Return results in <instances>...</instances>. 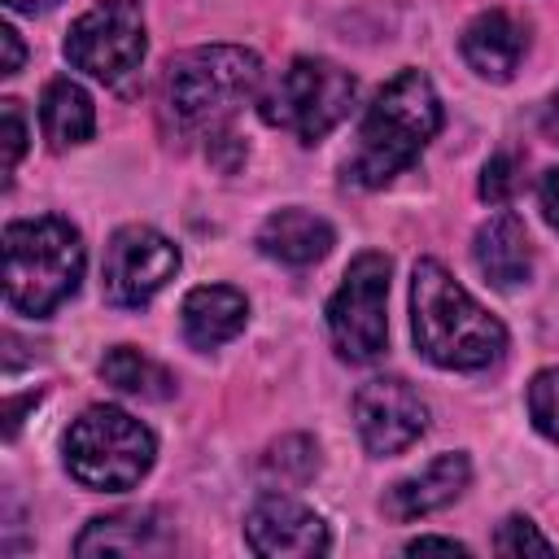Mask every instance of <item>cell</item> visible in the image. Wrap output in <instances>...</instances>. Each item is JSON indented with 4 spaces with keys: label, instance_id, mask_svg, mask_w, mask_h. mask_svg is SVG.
Segmentation results:
<instances>
[{
    "label": "cell",
    "instance_id": "cell-3",
    "mask_svg": "<svg viewBox=\"0 0 559 559\" xmlns=\"http://www.w3.org/2000/svg\"><path fill=\"white\" fill-rule=\"evenodd\" d=\"M262 87L258 52L240 44H201L166 70V122L179 135H218Z\"/></svg>",
    "mask_w": 559,
    "mask_h": 559
},
{
    "label": "cell",
    "instance_id": "cell-1",
    "mask_svg": "<svg viewBox=\"0 0 559 559\" xmlns=\"http://www.w3.org/2000/svg\"><path fill=\"white\" fill-rule=\"evenodd\" d=\"M411 332H415L419 354L445 371H480L498 362L507 349V328L437 258L415 262Z\"/></svg>",
    "mask_w": 559,
    "mask_h": 559
},
{
    "label": "cell",
    "instance_id": "cell-26",
    "mask_svg": "<svg viewBox=\"0 0 559 559\" xmlns=\"http://www.w3.org/2000/svg\"><path fill=\"white\" fill-rule=\"evenodd\" d=\"M0 48H4V61H0V74H17L22 70V39H17V31L4 22L0 26Z\"/></svg>",
    "mask_w": 559,
    "mask_h": 559
},
{
    "label": "cell",
    "instance_id": "cell-27",
    "mask_svg": "<svg viewBox=\"0 0 559 559\" xmlns=\"http://www.w3.org/2000/svg\"><path fill=\"white\" fill-rule=\"evenodd\" d=\"M424 550H445V555H467V546H463V542H454V537H415V542H406V555H424Z\"/></svg>",
    "mask_w": 559,
    "mask_h": 559
},
{
    "label": "cell",
    "instance_id": "cell-6",
    "mask_svg": "<svg viewBox=\"0 0 559 559\" xmlns=\"http://www.w3.org/2000/svg\"><path fill=\"white\" fill-rule=\"evenodd\" d=\"M354 105V74L328 57H293L280 79L262 92V122L297 135L301 144L323 140Z\"/></svg>",
    "mask_w": 559,
    "mask_h": 559
},
{
    "label": "cell",
    "instance_id": "cell-29",
    "mask_svg": "<svg viewBox=\"0 0 559 559\" xmlns=\"http://www.w3.org/2000/svg\"><path fill=\"white\" fill-rule=\"evenodd\" d=\"M13 13H44V9H52L57 0H4Z\"/></svg>",
    "mask_w": 559,
    "mask_h": 559
},
{
    "label": "cell",
    "instance_id": "cell-8",
    "mask_svg": "<svg viewBox=\"0 0 559 559\" xmlns=\"http://www.w3.org/2000/svg\"><path fill=\"white\" fill-rule=\"evenodd\" d=\"M144 48L148 39H144V17L135 0H96L83 17H74L66 35L70 66L109 87H127L140 74Z\"/></svg>",
    "mask_w": 559,
    "mask_h": 559
},
{
    "label": "cell",
    "instance_id": "cell-5",
    "mask_svg": "<svg viewBox=\"0 0 559 559\" xmlns=\"http://www.w3.org/2000/svg\"><path fill=\"white\" fill-rule=\"evenodd\" d=\"M157 459L153 432L122 406H87L66 432V472L87 489L122 493Z\"/></svg>",
    "mask_w": 559,
    "mask_h": 559
},
{
    "label": "cell",
    "instance_id": "cell-23",
    "mask_svg": "<svg viewBox=\"0 0 559 559\" xmlns=\"http://www.w3.org/2000/svg\"><path fill=\"white\" fill-rule=\"evenodd\" d=\"M515 188H520V157L515 153H493L480 170V197L489 205H507Z\"/></svg>",
    "mask_w": 559,
    "mask_h": 559
},
{
    "label": "cell",
    "instance_id": "cell-21",
    "mask_svg": "<svg viewBox=\"0 0 559 559\" xmlns=\"http://www.w3.org/2000/svg\"><path fill=\"white\" fill-rule=\"evenodd\" d=\"M528 419L542 437L559 441V367H546L528 380Z\"/></svg>",
    "mask_w": 559,
    "mask_h": 559
},
{
    "label": "cell",
    "instance_id": "cell-10",
    "mask_svg": "<svg viewBox=\"0 0 559 559\" xmlns=\"http://www.w3.org/2000/svg\"><path fill=\"white\" fill-rule=\"evenodd\" d=\"M354 428H358L367 454H376V459L402 454L406 445H415L424 437L428 406L406 380L380 376V380H367L354 393Z\"/></svg>",
    "mask_w": 559,
    "mask_h": 559
},
{
    "label": "cell",
    "instance_id": "cell-18",
    "mask_svg": "<svg viewBox=\"0 0 559 559\" xmlns=\"http://www.w3.org/2000/svg\"><path fill=\"white\" fill-rule=\"evenodd\" d=\"M39 122H44V135L52 148H70V144H83L92 140L96 131V109H92V96L70 79H52L44 87V100H39Z\"/></svg>",
    "mask_w": 559,
    "mask_h": 559
},
{
    "label": "cell",
    "instance_id": "cell-25",
    "mask_svg": "<svg viewBox=\"0 0 559 559\" xmlns=\"http://www.w3.org/2000/svg\"><path fill=\"white\" fill-rule=\"evenodd\" d=\"M537 201H542L546 223H550V227H559V166L542 175V183H537Z\"/></svg>",
    "mask_w": 559,
    "mask_h": 559
},
{
    "label": "cell",
    "instance_id": "cell-17",
    "mask_svg": "<svg viewBox=\"0 0 559 559\" xmlns=\"http://www.w3.org/2000/svg\"><path fill=\"white\" fill-rule=\"evenodd\" d=\"M332 240H336L332 223L319 218V214H310V210H297V205L275 210V214L258 227V249H262L266 258L284 262V266H310V262L328 258Z\"/></svg>",
    "mask_w": 559,
    "mask_h": 559
},
{
    "label": "cell",
    "instance_id": "cell-22",
    "mask_svg": "<svg viewBox=\"0 0 559 559\" xmlns=\"http://www.w3.org/2000/svg\"><path fill=\"white\" fill-rule=\"evenodd\" d=\"M493 550H498V555H555V542L542 537L533 520L507 515V520L498 524V533H493Z\"/></svg>",
    "mask_w": 559,
    "mask_h": 559
},
{
    "label": "cell",
    "instance_id": "cell-15",
    "mask_svg": "<svg viewBox=\"0 0 559 559\" xmlns=\"http://www.w3.org/2000/svg\"><path fill=\"white\" fill-rule=\"evenodd\" d=\"M472 262L493 288H515L533 275V240L515 214H493L472 240Z\"/></svg>",
    "mask_w": 559,
    "mask_h": 559
},
{
    "label": "cell",
    "instance_id": "cell-19",
    "mask_svg": "<svg viewBox=\"0 0 559 559\" xmlns=\"http://www.w3.org/2000/svg\"><path fill=\"white\" fill-rule=\"evenodd\" d=\"M100 380L114 384L118 393H131V397H144V402H166L175 393V376L135 345H114L100 358Z\"/></svg>",
    "mask_w": 559,
    "mask_h": 559
},
{
    "label": "cell",
    "instance_id": "cell-9",
    "mask_svg": "<svg viewBox=\"0 0 559 559\" xmlns=\"http://www.w3.org/2000/svg\"><path fill=\"white\" fill-rule=\"evenodd\" d=\"M175 271H179V249L162 231L131 223V227H118L114 240L105 245L100 288L109 306L140 310L166 288V280H175Z\"/></svg>",
    "mask_w": 559,
    "mask_h": 559
},
{
    "label": "cell",
    "instance_id": "cell-4",
    "mask_svg": "<svg viewBox=\"0 0 559 559\" xmlns=\"http://www.w3.org/2000/svg\"><path fill=\"white\" fill-rule=\"evenodd\" d=\"M83 280V236L57 218H17L4 227V301L17 314H48Z\"/></svg>",
    "mask_w": 559,
    "mask_h": 559
},
{
    "label": "cell",
    "instance_id": "cell-2",
    "mask_svg": "<svg viewBox=\"0 0 559 559\" xmlns=\"http://www.w3.org/2000/svg\"><path fill=\"white\" fill-rule=\"evenodd\" d=\"M441 131V100L424 70L393 74L358 122V144L345 162V179L358 188H384L402 175L428 140Z\"/></svg>",
    "mask_w": 559,
    "mask_h": 559
},
{
    "label": "cell",
    "instance_id": "cell-12",
    "mask_svg": "<svg viewBox=\"0 0 559 559\" xmlns=\"http://www.w3.org/2000/svg\"><path fill=\"white\" fill-rule=\"evenodd\" d=\"M170 524L153 507H127L114 515L87 520V528L74 537L79 559H122V555H166L170 550Z\"/></svg>",
    "mask_w": 559,
    "mask_h": 559
},
{
    "label": "cell",
    "instance_id": "cell-7",
    "mask_svg": "<svg viewBox=\"0 0 559 559\" xmlns=\"http://www.w3.org/2000/svg\"><path fill=\"white\" fill-rule=\"evenodd\" d=\"M389 275H393V262L376 249H362L345 266V280L336 284V293L328 297V336L345 362L380 358L389 336V314H384Z\"/></svg>",
    "mask_w": 559,
    "mask_h": 559
},
{
    "label": "cell",
    "instance_id": "cell-24",
    "mask_svg": "<svg viewBox=\"0 0 559 559\" xmlns=\"http://www.w3.org/2000/svg\"><path fill=\"white\" fill-rule=\"evenodd\" d=\"M0 118H4V183H9L13 170H17V157L26 153V118H22L17 100H4Z\"/></svg>",
    "mask_w": 559,
    "mask_h": 559
},
{
    "label": "cell",
    "instance_id": "cell-13",
    "mask_svg": "<svg viewBox=\"0 0 559 559\" xmlns=\"http://www.w3.org/2000/svg\"><path fill=\"white\" fill-rule=\"evenodd\" d=\"M528 48V26L507 13V9H485L467 22L463 39H459V52L463 61L489 79V83H507L515 70H520V57Z\"/></svg>",
    "mask_w": 559,
    "mask_h": 559
},
{
    "label": "cell",
    "instance_id": "cell-28",
    "mask_svg": "<svg viewBox=\"0 0 559 559\" xmlns=\"http://www.w3.org/2000/svg\"><path fill=\"white\" fill-rule=\"evenodd\" d=\"M542 131H546V140L559 144V92L550 96V105H546V114H542Z\"/></svg>",
    "mask_w": 559,
    "mask_h": 559
},
{
    "label": "cell",
    "instance_id": "cell-16",
    "mask_svg": "<svg viewBox=\"0 0 559 559\" xmlns=\"http://www.w3.org/2000/svg\"><path fill=\"white\" fill-rule=\"evenodd\" d=\"M245 319H249V301L231 284H201L179 306V323H183V336L192 349L227 345L245 328Z\"/></svg>",
    "mask_w": 559,
    "mask_h": 559
},
{
    "label": "cell",
    "instance_id": "cell-14",
    "mask_svg": "<svg viewBox=\"0 0 559 559\" xmlns=\"http://www.w3.org/2000/svg\"><path fill=\"white\" fill-rule=\"evenodd\" d=\"M467 480H472L467 454H459V450H454V454H437L424 472L402 476V480L384 493V511H389L393 520H424V515L450 507V502L467 489Z\"/></svg>",
    "mask_w": 559,
    "mask_h": 559
},
{
    "label": "cell",
    "instance_id": "cell-11",
    "mask_svg": "<svg viewBox=\"0 0 559 559\" xmlns=\"http://www.w3.org/2000/svg\"><path fill=\"white\" fill-rule=\"evenodd\" d=\"M245 542L253 555H266V559H310V555H328L332 546L323 515H314L310 507L284 493H262L249 507Z\"/></svg>",
    "mask_w": 559,
    "mask_h": 559
},
{
    "label": "cell",
    "instance_id": "cell-20",
    "mask_svg": "<svg viewBox=\"0 0 559 559\" xmlns=\"http://www.w3.org/2000/svg\"><path fill=\"white\" fill-rule=\"evenodd\" d=\"M262 467H266V476H280V485H301L319 467V445L310 437H284L280 445H271Z\"/></svg>",
    "mask_w": 559,
    "mask_h": 559
}]
</instances>
